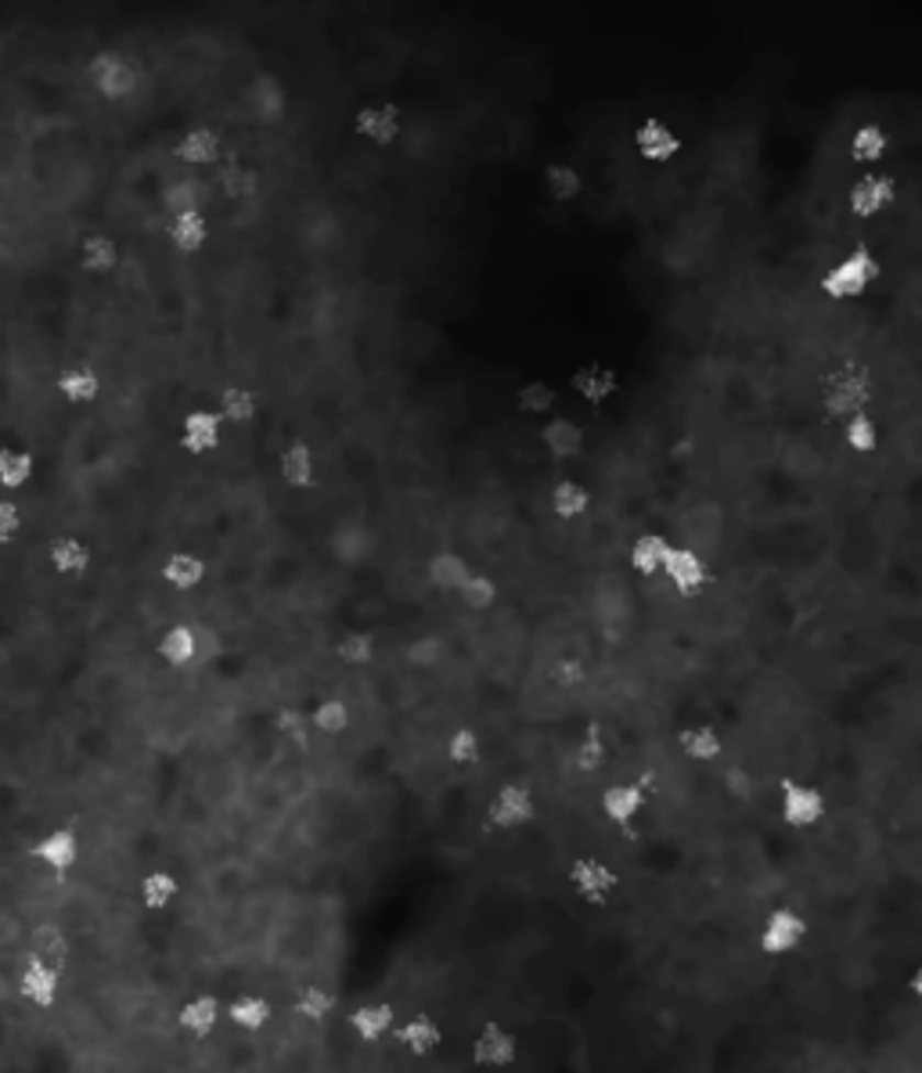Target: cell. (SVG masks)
Segmentation results:
<instances>
[{
    "instance_id": "obj_1",
    "label": "cell",
    "mask_w": 922,
    "mask_h": 1073,
    "mask_svg": "<svg viewBox=\"0 0 922 1073\" xmlns=\"http://www.w3.org/2000/svg\"><path fill=\"white\" fill-rule=\"evenodd\" d=\"M882 256H887V253H882ZM882 256L873 253V249H854V253H847L843 260H836L822 278H818V292H822L829 303H854V300H862V295L876 286Z\"/></svg>"
},
{
    "instance_id": "obj_2",
    "label": "cell",
    "mask_w": 922,
    "mask_h": 1073,
    "mask_svg": "<svg viewBox=\"0 0 922 1073\" xmlns=\"http://www.w3.org/2000/svg\"><path fill=\"white\" fill-rule=\"evenodd\" d=\"M84 80L98 101H105V105H123L126 98H134L141 72L126 55H120V51H98V55L87 62Z\"/></svg>"
},
{
    "instance_id": "obj_3",
    "label": "cell",
    "mask_w": 922,
    "mask_h": 1073,
    "mask_svg": "<svg viewBox=\"0 0 922 1073\" xmlns=\"http://www.w3.org/2000/svg\"><path fill=\"white\" fill-rule=\"evenodd\" d=\"M893 195H898V180H893L890 159H882L876 170H865L847 188V213L854 220L873 224V220H879L893 205Z\"/></svg>"
},
{
    "instance_id": "obj_4",
    "label": "cell",
    "mask_w": 922,
    "mask_h": 1073,
    "mask_svg": "<svg viewBox=\"0 0 922 1073\" xmlns=\"http://www.w3.org/2000/svg\"><path fill=\"white\" fill-rule=\"evenodd\" d=\"M808 940V919L797 908H771L757 926V951L764 959H789Z\"/></svg>"
},
{
    "instance_id": "obj_5",
    "label": "cell",
    "mask_w": 922,
    "mask_h": 1073,
    "mask_svg": "<svg viewBox=\"0 0 922 1073\" xmlns=\"http://www.w3.org/2000/svg\"><path fill=\"white\" fill-rule=\"evenodd\" d=\"M778 818H782L786 829L808 832L825 818V796L808 782L786 779L782 789H778Z\"/></svg>"
},
{
    "instance_id": "obj_6",
    "label": "cell",
    "mask_w": 922,
    "mask_h": 1073,
    "mask_svg": "<svg viewBox=\"0 0 922 1073\" xmlns=\"http://www.w3.org/2000/svg\"><path fill=\"white\" fill-rule=\"evenodd\" d=\"M534 818H537V800L523 782L501 785L487 804V821H490L493 832H515Z\"/></svg>"
},
{
    "instance_id": "obj_7",
    "label": "cell",
    "mask_w": 922,
    "mask_h": 1073,
    "mask_svg": "<svg viewBox=\"0 0 922 1073\" xmlns=\"http://www.w3.org/2000/svg\"><path fill=\"white\" fill-rule=\"evenodd\" d=\"M566 883L577 894V901H584V904H606L609 897L616 894L620 875H616L613 864L602 861V858H577V861H569Z\"/></svg>"
},
{
    "instance_id": "obj_8",
    "label": "cell",
    "mask_w": 922,
    "mask_h": 1073,
    "mask_svg": "<svg viewBox=\"0 0 922 1073\" xmlns=\"http://www.w3.org/2000/svg\"><path fill=\"white\" fill-rule=\"evenodd\" d=\"M354 134L375 148L397 145L400 134H404V112H400L397 101H368L354 115Z\"/></svg>"
},
{
    "instance_id": "obj_9",
    "label": "cell",
    "mask_w": 922,
    "mask_h": 1073,
    "mask_svg": "<svg viewBox=\"0 0 922 1073\" xmlns=\"http://www.w3.org/2000/svg\"><path fill=\"white\" fill-rule=\"evenodd\" d=\"M469 1059L479 1070H512L519 1063L515 1033L501 1024H484L469 1041Z\"/></svg>"
},
{
    "instance_id": "obj_10",
    "label": "cell",
    "mask_w": 922,
    "mask_h": 1073,
    "mask_svg": "<svg viewBox=\"0 0 922 1073\" xmlns=\"http://www.w3.org/2000/svg\"><path fill=\"white\" fill-rule=\"evenodd\" d=\"M343 1019L346 1030L354 1033V1041L360 1044H379L386 1041L393 1027L400 1024L397 1008L389 1002H357V1005H343Z\"/></svg>"
},
{
    "instance_id": "obj_11",
    "label": "cell",
    "mask_w": 922,
    "mask_h": 1073,
    "mask_svg": "<svg viewBox=\"0 0 922 1073\" xmlns=\"http://www.w3.org/2000/svg\"><path fill=\"white\" fill-rule=\"evenodd\" d=\"M631 145H634V155H638L642 163L664 166L670 159H678L681 137H678V131H674L667 120H659V115H645V120L634 126Z\"/></svg>"
},
{
    "instance_id": "obj_12",
    "label": "cell",
    "mask_w": 922,
    "mask_h": 1073,
    "mask_svg": "<svg viewBox=\"0 0 922 1073\" xmlns=\"http://www.w3.org/2000/svg\"><path fill=\"white\" fill-rule=\"evenodd\" d=\"M220 436H224V422L213 407H195L188 411L185 418H180V433H177V444L185 455L191 458H202V455H213L220 447Z\"/></svg>"
},
{
    "instance_id": "obj_13",
    "label": "cell",
    "mask_w": 922,
    "mask_h": 1073,
    "mask_svg": "<svg viewBox=\"0 0 922 1073\" xmlns=\"http://www.w3.org/2000/svg\"><path fill=\"white\" fill-rule=\"evenodd\" d=\"M645 793L638 782H609L599 796V811L602 818L613 825V829H627L645 814Z\"/></svg>"
},
{
    "instance_id": "obj_14",
    "label": "cell",
    "mask_w": 922,
    "mask_h": 1073,
    "mask_svg": "<svg viewBox=\"0 0 922 1073\" xmlns=\"http://www.w3.org/2000/svg\"><path fill=\"white\" fill-rule=\"evenodd\" d=\"M659 577H664L667 584L681 594V599H696V594L703 591L707 580H710L707 562L688 548H670L664 566H659Z\"/></svg>"
},
{
    "instance_id": "obj_15",
    "label": "cell",
    "mask_w": 922,
    "mask_h": 1073,
    "mask_svg": "<svg viewBox=\"0 0 922 1073\" xmlns=\"http://www.w3.org/2000/svg\"><path fill=\"white\" fill-rule=\"evenodd\" d=\"M220 152H224V141H220V134L213 131V126L199 123V126H191V131L180 134L177 148H174V159L185 166V170H210V166H216Z\"/></svg>"
},
{
    "instance_id": "obj_16",
    "label": "cell",
    "mask_w": 922,
    "mask_h": 1073,
    "mask_svg": "<svg viewBox=\"0 0 922 1073\" xmlns=\"http://www.w3.org/2000/svg\"><path fill=\"white\" fill-rule=\"evenodd\" d=\"M33 861L44 864L47 872L65 875L76 869V861H80V836L73 829H51L33 843Z\"/></svg>"
},
{
    "instance_id": "obj_17",
    "label": "cell",
    "mask_w": 922,
    "mask_h": 1073,
    "mask_svg": "<svg viewBox=\"0 0 922 1073\" xmlns=\"http://www.w3.org/2000/svg\"><path fill=\"white\" fill-rule=\"evenodd\" d=\"M389 1038H393L411 1059L433 1055L436 1049H444V1041H447L444 1038V1027H440L436 1019H430V1016H408V1019H400Z\"/></svg>"
},
{
    "instance_id": "obj_18",
    "label": "cell",
    "mask_w": 922,
    "mask_h": 1073,
    "mask_svg": "<svg viewBox=\"0 0 922 1073\" xmlns=\"http://www.w3.org/2000/svg\"><path fill=\"white\" fill-rule=\"evenodd\" d=\"M62 994V973L44 962L30 959L19 973V998L33 1008H51Z\"/></svg>"
},
{
    "instance_id": "obj_19",
    "label": "cell",
    "mask_w": 922,
    "mask_h": 1073,
    "mask_svg": "<svg viewBox=\"0 0 922 1073\" xmlns=\"http://www.w3.org/2000/svg\"><path fill=\"white\" fill-rule=\"evenodd\" d=\"M220 1024H224V1002L213 998V994H195V998L177 1008V1027L188 1038H210Z\"/></svg>"
},
{
    "instance_id": "obj_20",
    "label": "cell",
    "mask_w": 922,
    "mask_h": 1073,
    "mask_svg": "<svg viewBox=\"0 0 922 1073\" xmlns=\"http://www.w3.org/2000/svg\"><path fill=\"white\" fill-rule=\"evenodd\" d=\"M166 242H170V249L180 256H195L205 249V242H210V220L202 216V210H188V213H177L166 220Z\"/></svg>"
},
{
    "instance_id": "obj_21",
    "label": "cell",
    "mask_w": 922,
    "mask_h": 1073,
    "mask_svg": "<svg viewBox=\"0 0 922 1073\" xmlns=\"http://www.w3.org/2000/svg\"><path fill=\"white\" fill-rule=\"evenodd\" d=\"M55 393L69 407H90L101 396V375L90 365H73L55 379Z\"/></svg>"
},
{
    "instance_id": "obj_22",
    "label": "cell",
    "mask_w": 922,
    "mask_h": 1073,
    "mask_svg": "<svg viewBox=\"0 0 922 1073\" xmlns=\"http://www.w3.org/2000/svg\"><path fill=\"white\" fill-rule=\"evenodd\" d=\"M541 191L544 199L555 202V205H569L584 195V174L577 163H566V159H552L548 166L541 170Z\"/></svg>"
},
{
    "instance_id": "obj_23",
    "label": "cell",
    "mask_w": 922,
    "mask_h": 1073,
    "mask_svg": "<svg viewBox=\"0 0 922 1073\" xmlns=\"http://www.w3.org/2000/svg\"><path fill=\"white\" fill-rule=\"evenodd\" d=\"M890 152V131L882 123H862L847 141V155L858 170H876Z\"/></svg>"
},
{
    "instance_id": "obj_24",
    "label": "cell",
    "mask_w": 922,
    "mask_h": 1073,
    "mask_svg": "<svg viewBox=\"0 0 922 1073\" xmlns=\"http://www.w3.org/2000/svg\"><path fill=\"white\" fill-rule=\"evenodd\" d=\"M278 480L292 490H307L318 480V461L307 439H292L289 447L278 455Z\"/></svg>"
},
{
    "instance_id": "obj_25",
    "label": "cell",
    "mask_w": 922,
    "mask_h": 1073,
    "mask_svg": "<svg viewBox=\"0 0 922 1073\" xmlns=\"http://www.w3.org/2000/svg\"><path fill=\"white\" fill-rule=\"evenodd\" d=\"M47 566H51V573L80 580L90 570V548L84 545L80 537L58 534V537L47 540Z\"/></svg>"
},
{
    "instance_id": "obj_26",
    "label": "cell",
    "mask_w": 922,
    "mask_h": 1073,
    "mask_svg": "<svg viewBox=\"0 0 922 1073\" xmlns=\"http://www.w3.org/2000/svg\"><path fill=\"white\" fill-rule=\"evenodd\" d=\"M76 264H80V270L90 278H109L115 264H120V245H115L112 235L95 231V235H87L80 245H76Z\"/></svg>"
},
{
    "instance_id": "obj_27",
    "label": "cell",
    "mask_w": 922,
    "mask_h": 1073,
    "mask_svg": "<svg viewBox=\"0 0 922 1073\" xmlns=\"http://www.w3.org/2000/svg\"><path fill=\"white\" fill-rule=\"evenodd\" d=\"M270 1019H275V1005L259 994H238L224 1005V1024L235 1027L238 1033H259Z\"/></svg>"
},
{
    "instance_id": "obj_28",
    "label": "cell",
    "mask_w": 922,
    "mask_h": 1073,
    "mask_svg": "<svg viewBox=\"0 0 922 1073\" xmlns=\"http://www.w3.org/2000/svg\"><path fill=\"white\" fill-rule=\"evenodd\" d=\"M159 580L170 591H177V594H191V591L202 588L205 562L199 559V555H191V551H174V555H166V559H163Z\"/></svg>"
},
{
    "instance_id": "obj_29",
    "label": "cell",
    "mask_w": 922,
    "mask_h": 1073,
    "mask_svg": "<svg viewBox=\"0 0 922 1073\" xmlns=\"http://www.w3.org/2000/svg\"><path fill=\"white\" fill-rule=\"evenodd\" d=\"M343 1008V1002L335 998L329 987L321 984H303L300 991L292 994V1005L289 1013L296 1019H303V1024H324V1019H332L335 1013Z\"/></svg>"
},
{
    "instance_id": "obj_30",
    "label": "cell",
    "mask_w": 922,
    "mask_h": 1073,
    "mask_svg": "<svg viewBox=\"0 0 922 1073\" xmlns=\"http://www.w3.org/2000/svg\"><path fill=\"white\" fill-rule=\"evenodd\" d=\"M36 480V458L30 450L4 447L0 450V498H19Z\"/></svg>"
},
{
    "instance_id": "obj_31",
    "label": "cell",
    "mask_w": 922,
    "mask_h": 1073,
    "mask_svg": "<svg viewBox=\"0 0 922 1073\" xmlns=\"http://www.w3.org/2000/svg\"><path fill=\"white\" fill-rule=\"evenodd\" d=\"M195 652H199V638L188 624H177L170 630H163L159 641H155V656H159L163 667L170 670H185L195 663Z\"/></svg>"
},
{
    "instance_id": "obj_32",
    "label": "cell",
    "mask_w": 922,
    "mask_h": 1073,
    "mask_svg": "<svg viewBox=\"0 0 922 1073\" xmlns=\"http://www.w3.org/2000/svg\"><path fill=\"white\" fill-rule=\"evenodd\" d=\"M678 753L692 764H713L724 753L721 731L710 728V724H692V728L678 731Z\"/></svg>"
},
{
    "instance_id": "obj_33",
    "label": "cell",
    "mask_w": 922,
    "mask_h": 1073,
    "mask_svg": "<svg viewBox=\"0 0 922 1073\" xmlns=\"http://www.w3.org/2000/svg\"><path fill=\"white\" fill-rule=\"evenodd\" d=\"M591 501H595V494L580 480H563L558 487H552L548 508H552V515L558 523H574V519H580V515L591 512Z\"/></svg>"
},
{
    "instance_id": "obj_34",
    "label": "cell",
    "mask_w": 922,
    "mask_h": 1073,
    "mask_svg": "<svg viewBox=\"0 0 922 1073\" xmlns=\"http://www.w3.org/2000/svg\"><path fill=\"white\" fill-rule=\"evenodd\" d=\"M213 411L220 415V422L227 425V429L249 425L256 418V393L245 390V385H227V390H220Z\"/></svg>"
},
{
    "instance_id": "obj_35",
    "label": "cell",
    "mask_w": 922,
    "mask_h": 1073,
    "mask_svg": "<svg viewBox=\"0 0 922 1073\" xmlns=\"http://www.w3.org/2000/svg\"><path fill=\"white\" fill-rule=\"evenodd\" d=\"M473 573V566L454 551H436L430 562H425V577L440 594H454L462 588V580Z\"/></svg>"
},
{
    "instance_id": "obj_36",
    "label": "cell",
    "mask_w": 922,
    "mask_h": 1073,
    "mask_svg": "<svg viewBox=\"0 0 922 1073\" xmlns=\"http://www.w3.org/2000/svg\"><path fill=\"white\" fill-rule=\"evenodd\" d=\"M349 720H354V714H349V703L340 700V695H329V700H318L310 706V728L324 735V739H340L349 728Z\"/></svg>"
},
{
    "instance_id": "obj_37",
    "label": "cell",
    "mask_w": 922,
    "mask_h": 1073,
    "mask_svg": "<svg viewBox=\"0 0 922 1073\" xmlns=\"http://www.w3.org/2000/svg\"><path fill=\"white\" fill-rule=\"evenodd\" d=\"M379 656V641H375L371 630H346V635L335 641V659L346 670H368Z\"/></svg>"
},
{
    "instance_id": "obj_38",
    "label": "cell",
    "mask_w": 922,
    "mask_h": 1073,
    "mask_svg": "<svg viewBox=\"0 0 922 1073\" xmlns=\"http://www.w3.org/2000/svg\"><path fill=\"white\" fill-rule=\"evenodd\" d=\"M177 894H180V883L163 869L141 875V883H137V901L145 912H166L177 901Z\"/></svg>"
},
{
    "instance_id": "obj_39",
    "label": "cell",
    "mask_w": 922,
    "mask_h": 1073,
    "mask_svg": "<svg viewBox=\"0 0 922 1073\" xmlns=\"http://www.w3.org/2000/svg\"><path fill=\"white\" fill-rule=\"evenodd\" d=\"M670 551V540L659 534H642L627 551V566L638 577H659V566H664Z\"/></svg>"
},
{
    "instance_id": "obj_40",
    "label": "cell",
    "mask_w": 922,
    "mask_h": 1073,
    "mask_svg": "<svg viewBox=\"0 0 922 1073\" xmlns=\"http://www.w3.org/2000/svg\"><path fill=\"white\" fill-rule=\"evenodd\" d=\"M454 599L462 602V610H469V613H487V610H493V605H498L501 588L493 584V580H490L487 573L473 570L469 577L462 580V588L454 591Z\"/></svg>"
},
{
    "instance_id": "obj_41",
    "label": "cell",
    "mask_w": 922,
    "mask_h": 1073,
    "mask_svg": "<svg viewBox=\"0 0 922 1073\" xmlns=\"http://www.w3.org/2000/svg\"><path fill=\"white\" fill-rule=\"evenodd\" d=\"M444 760L451 768H476L484 760V735L476 728H454L444 742Z\"/></svg>"
},
{
    "instance_id": "obj_42",
    "label": "cell",
    "mask_w": 922,
    "mask_h": 1073,
    "mask_svg": "<svg viewBox=\"0 0 922 1073\" xmlns=\"http://www.w3.org/2000/svg\"><path fill=\"white\" fill-rule=\"evenodd\" d=\"M843 429V444H847L851 455H858V458H868V455H876V447H879V425L876 418L868 415H854L840 425Z\"/></svg>"
},
{
    "instance_id": "obj_43",
    "label": "cell",
    "mask_w": 922,
    "mask_h": 1073,
    "mask_svg": "<svg viewBox=\"0 0 922 1073\" xmlns=\"http://www.w3.org/2000/svg\"><path fill=\"white\" fill-rule=\"evenodd\" d=\"M25 512H22V494L19 498H0V548L11 545L22 534Z\"/></svg>"
}]
</instances>
